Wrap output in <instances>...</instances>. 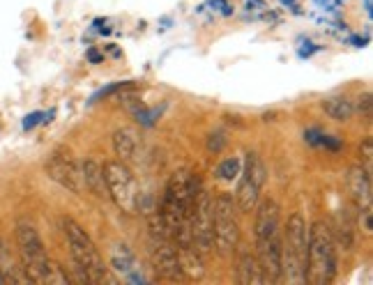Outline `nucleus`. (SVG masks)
I'll return each mask as SVG.
<instances>
[{
    "mask_svg": "<svg viewBox=\"0 0 373 285\" xmlns=\"http://www.w3.org/2000/svg\"><path fill=\"white\" fill-rule=\"evenodd\" d=\"M81 173H83V184H85L88 191L100 195V198L109 195V191H106V182H104V168L95 159H88L81 166Z\"/></svg>",
    "mask_w": 373,
    "mask_h": 285,
    "instance_id": "nucleus-16",
    "label": "nucleus"
},
{
    "mask_svg": "<svg viewBox=\"0 0 373 285\" xmlns=\"http://www.w3.org/2000/svg\"><path fill=\"white\" fill-rule=\"evenodd\" d=\"M5 262H7V253L3 249V242H0V283H5V281H12L9 279V267H5Z\"/></svg>",
    "mask_w": 373,
    "mask_h": 285,
    "instance_id": "nucleus-22",
    "label": "nucleus"
},
{
    "mask_svg": "<svg viewBox=\"0 0 373 285\" xmlns=\"http://www.w3.org/2000/svg\"><path fill=\"white\" fill-rule=\"evenodd\" d=\"M346 184H348V191L352 195V200H355V205L359 210L371 208V175H369V168H364V166H352V168H348Z\"/></svg>",
    "mask_w": 373,
    "mask_h": 285,
    "instance_id": "nucleus-12",
    "label": "nucleus"
},
{
    "mask_svg": "<svg viewBox=\"0 0 373 285\" xmlns=\"http://www.w3.org/2000/svg\"><path fill=\"white\" fill-rule=\"evenodd\" d=\"M150 258L159 276L169 281H184L178 253H175V244L171 242L166 230H150Z\"/></svg>",
    "mask_w": 373,
    "mask_h": 285,
    "instance_id": "nucleus-9",
    "label": "nucleus"
},
{
    "mask_svg": "<svg viewBox=\"0 0 373 285\" xmlns=\"http://www.w3.org/2000/svg\"><path fill=\"white\" fill-rule=\"evenodd\" d=\"M330 232H332V240H335V244H339L341 249L350 251L352 247H355V223H352L350 212L339 210L335 214V223H332Z\"/></svg>",
    "mask_w": 373,
    "mask_h": 285,
    "instance_id": "nucleus-14",
    "label": "nucleus"
},
{
    "mask_svg": "<svg viewBox=\"0 0 373 285\" xmlns=\"http://www.w3.org/2000/svg\"><path fill=\"white\" fill-rule=\"evenodd\" d=\"M46 175L53 182L65 186V189H70L72 193H83L85 191L81 166H78L72 159V154L65 152V150H58V152H53L51 156H48V161H46Z\"/></svg>",
    "mask_w": 373,
    "mask_h": 285,
    "instance_id": "nucleus-10",
    "label": "nucleus"
},
{
    "mask_svg": "<svg viewBox=\"0 0 373 285\" xmlns=\"http://www.w3.org/2000/svg\"><path fill=\"white\" fill-rule=\"evenodd\" d=\"M212 235L214 247L221 255L235 251L240 242V225L235 219V200L228 193H221L212 200Z\"/></svg>",
    "mask_w": 373,
    "mask_h": 285,
    "instance_id": "nucleus-5",
    "label": "nucleus"
},
{
    "mask_svg": "<svg viewBox=\"0 0 373 285\" xmlns=\"http://www.w3.org/2000/svg\"><path fill=\"white\" fill-rule=\"evenodd\" d=\"M281 281L307 283V223L302 214H293L281 237Z\"/></svg>",
    "mask_w": 373,
    "mask_h": 285,
    "instance_id": "nucleus-2",
    "label": "nucleus"
},
{
    "mask_svg": "<svg viewBox=\"0 0 373 285\" xmlns=\"http://www.w3.org/2000/svg\"><path fill=\"white\" fill-rule=\"evenodd\" d=\"M90 60H93V63H97V60H100V55H97L95 51H90Z\"/></svg>",
    "mask_w": 373,
    "mask_h": 285,
    "instance_id": "nucleus-26",
    "label": "nucleus"
},
{
    "mask_svg": "<svg viewBox=\"0 0 373 285\" xmlns=\"http://www.w3.org/2000/svg\"><path fill=\"white\" fill-rule=\"evenodd\" d=\"M240 182L238 191H235V208L240 212H253V208L258 205L261 189L265 184V166L261 161V156L256 152H249L244 159V168L240 171Z\"/></svg>",
    "mask_w": 373,
    "mask_h": 285,
    "instance_id": "nucleus-7",
    "label": "nucleus"
},
{
    "mask_svg": "<svg viewBox=\"0 0 373 285\" xmlns=\"http://www.w3.org/2000/svg\"><path fill=\"white\" fill-rule=\"evenodd\" d=\"M337 276V244L325 221L311 223L307 232V281L327 285Z\"/></svg>",
    "mask_w": 373,
    "mask_h": 285,
    "instance_id": "nucleus-1",
    "label": "nucleus"
},
{
    "mask_svg": "<svg viewBox=\"0 0 373 285\" xmlns=\"http://www.w3.org/2000/svg\"><path fill=\"white\" fill-rule=\"evenodd\" d=\"M113 147L120 161H130L136 154V136L130 129H117L113 134Z\"/></svg>",
    "mask_w": 373,
    "mask_h": 285,
    "instance_id": "nucleus-18",
    "label": "nucleus"
},
{
    "mask_svg": "<svg viewBox=\"0 0 373 285\" xmlns=\"http://www.w3.org/2000/svg\"><path fill=\"white\" fill-rule=\"evenodd\" d=\"M102 168H104L106 191H109L113 203L122 212L134 214L139 210V189H136L132 171L127 168L125 161H106Z\"/></svg>",
    "mask_w": 373,
    "mask_h": 285,
    "instance_id": "nucleus-6",
    "label": "nucleus"
},
{
    "mask_svg": "<svg viewBox=\"0 0 373 285\" xmlns=\"http://www.w3.org/2000/svg\"><path fill=\"white\" fill-rule=\"evenodd\" d=\"M240 171H242V163H240V159H226V161H221V163H219L217 175H219L221 180L231 182V180L238 178Z\"/></svg>",
    "mask_w": 373,
    "mask_h": 285,
    "instance_id": "nucleus-19",
    "label": "nucleus"
},
{
    "mask_svg": "<svg viewBox=\"0 0 373 285\" xmlns=\"http://www.w3.org/2000/svg\"><path fill=\"white\" fill-rule=\"evenodd\" d=\"M63 230L67 244H70V253L74 258V264L83 281L102 283L109 281V267L102 258V253L97 251L95 242L88 237V232L78 225L74 219H63Z\"/></svg>",
    "mask_w": 373,
    "mask_h": 285,
    "instance_id": "nucleus-3",
    "label": "nucleus"
},
{
    "mask_svg": "<svg viewBox=\"0 0 373 285\" xmlns=\"http://www.w3.org/2000/svg\"><path fill=\"white\" fill-rule=\"evenodd\" d=\"M175 253H178V262L184 274V281H201L205 276L203 255L194 247H175Z\"/></svg>",
    "mask_w": 373,
    "mask_h": 285,
    "instance_id": "nucleus-15",
    "label": "nucleus"
},
{
    "mask_svg": "<svg viewBox=\"0 0 373 285\" xmlns=\"http://www.w3.org/2000/svg\"><path fill=\"white\" fill-rule=\"evenodd\" d=\"M359 223H362V230L367 235L373 232V223H371V208H362L359 210Z\"/></svg>",
    "mask_w": 373,
    "mask_h": 285,
    "instance_id": "nucleus-21",
    "label": "nucleus"
},
{
    "mask_svg": "<svg viewBox=\"0 0 373 285\" xmlns=\"http://www.w3.org/2000/svg\"><path fill=\"white\" fill-rule=\"evenodd\" d=\"M39 117H42V113H35V115H31V117H28V120H26V124H23V127H26V129H28V127H33V124L39 120Z\"/></svg>",
    "mask_w": 373,
    "mask_h": 285,
    "instance_id": "nucleus-25",
    "label": "nucleus"
},
{
    "mask_svg": "<svg viewBox=\"0 0 373 285\" xmlns=\"http://www.w3.org/2000/svg\"><path fill=\"white\" fill-rule=\"evenodd\" d=\"M189 228L196 251L201 255H208L214 249V235H212V198L205 189L199 191L189 210Z\"/></svg>",
    "mask_w": 373,
    "mask_h": 285,
    "instance_id": "nucleus-8",
    "label": "nucleus"
},
{
    "mask_svg": "<svg viewBox=\"0 0 373 285\" xmlns=\"http://www.w3.org/2000/svg\"><path fill=\"white\" fill-rule=\"evenodd\" d=\"M357 111L367 117V120H371V92H364L359 95V104H357Z\"/></svg>",
    "mask_w": 373,
    "mask_h": 285,
    "instance_id": "nucleus-20",
    "label": "nucleus"
},
{
    "mask_svg": "<svg viewBox=\"0 0 373 285\" xmlns=\"http://www.w3.org/2000/svg\"><path fill=\"white\" fill-rule=\"evenodd\" d=\"M224 145H226L224 134H212L210 141H208V150H210V152H219Z\"/></svg>",
    "mask_w": 373,
    "mask_h": 285,
    "instance_id": "nucleus-23",
    "label": "nucleus"
},
{
    "mask_svg": "<svg viewBox=\"0 0 373 285\" xmlns=\"http://www.w3.org/2000/svg\"><path fill=\"white\" fill-rule=\"evenodd\" d=\"M253 210H256V221H253V235H256V242L281 235V230H279V205L277 203H274L272 198H265Z\"/></svg>",
    "mask_w": 373,
    "mask_h": 285,
    "instance_id": "nucleus-11",
    "label": "nucleus"
},
{
    "mask_svg": "<svg viewBox=\"0 0 373 285\" xmlns=\"http://www.w3.org/2000/svg\"><path fill=\"white\" fill-rule=\"evenodd\" d=\"M238 283L242 285H265V274L261 269V262L256 253L251 251H240L238 255Z\"/></svg>",
    "mask_w": 373,
    "mask_h": 285,
    "instance_id": "nucleus-13",
    "label": "nucleus"
},
{
    "mask_svg": "<svg viewBox=\"0 0 373 285\" xmlns=\"http://www.w3.org/2000/svg\"><path fill=\"white\" fill-rule=\"evenodd\" d=\"M362 154H364V161H367V168L371 166V159H373V143H371V139H367L364 143H362Z\"/></svg>",
    "mask_w": 373,
    "mask_h": 285,
    "instance_id": "nucleus-24",
    "label": "nucleus"
},
{
    "mask_svg": "<svg viewBox=\"0 0 373 285\" xmlns=\"http://www.w3.org/2000/svg\"><path fill=\"white\" fill-rule=\"evenodd\" d=\"M322 111H325L332 120L346 122L355 115V106H352V102H348L346 97L335 95V97H327V100L322 102Z\"/></svg>",
    "mask_w": 373,
    "mask_h": 285,
    "instance_id": "nucleus-17",
    "label": "nucleus"
},
{
    "mask_svg": "<svg viewBox=\"0 0 373 285\" xmlns=\"http://www.w3.org/2000/svg\"><path fill=\"white\" fill-rule=\"evenodd\" d=\"M283 3H293V0H283Z\"/></svg>",
    "mask_w": 373,
    "mask_h": 285,
    "instance_id": "nucleus-27",
    "label": "nucleus"
},
{
    "mask_svg": "<svg viewBox=\"0 0 373 285\" xmlns=\"http://www.w3.org/2000/svg\"><path fill=\"white\" fill-rule=\"evenodd\" d=\"M16 244H19V253H21L26 279L33 283H46L48 269H51L53 260L46 255L44 244L39 240V235L31 221L16 223Z\"/></svg>",
    "mask_w": 373,
    "mask_h": 285,
    "instance_id": "nucleus-4",
    "label": "nucleus"
}]
</instances>
